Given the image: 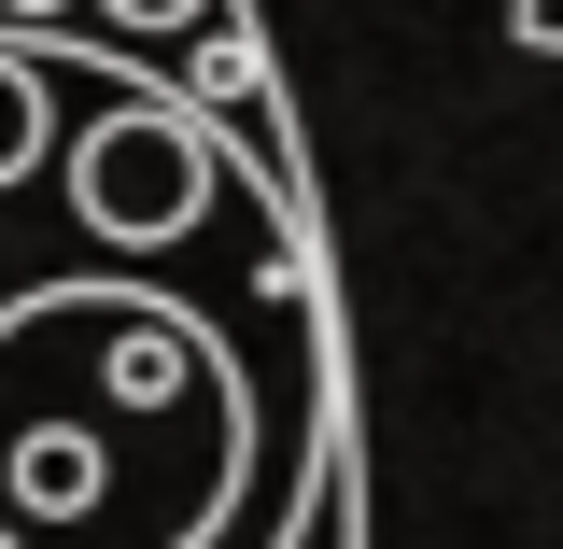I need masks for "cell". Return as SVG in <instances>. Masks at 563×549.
<instances>
[{
  "instance_id": "7a4b0ae2",
  "label": "cell",
  "mask_w": 563,
  "mask_h": 549,
  "mask_svg": "<svg viewBox=\"0 0 563 549\" xmlns=\"http://www.w3.org/2000/svg\"><path fill=\"white\" fill-rule=\"evenodd\" d=\"M113 14H128V29H169V14H198V0H113Z\"/></svg>"
},
{
  "instance_id": "6da1fadb",
  "label": "cell",
  "mask_w": 563,
  "mask_h": 549,
  "mask_svg": "<svg viewBox=\"0 0 563 549\" xmlns=\"http://www.w3.org/2000/svg\"><path fill=\"white\" fill-rule=\"evenodd\" d=\"M507 14H521V43H550V57H563V0H507Z\"/></svg>"
}]
</instances>
